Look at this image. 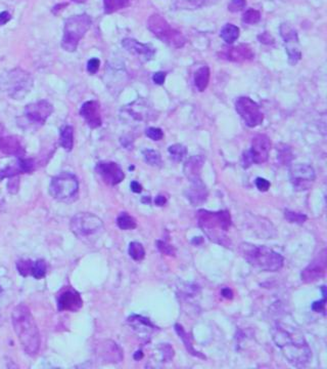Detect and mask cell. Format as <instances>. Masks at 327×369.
Masks as SVG:
<instances>
[{
    "instance_id": "40",
    "label": "cell",
    "mask_w": 327,
    "mask_h": 369,
    "mask_svg": "<svg viewBox=\"0 0 327 369\" xmlns=\"http://www.w3.org/2000/svg\"><path fill=\"white\" fill-rule=\"evenodd\" d=\"M322 293H323V298L321 300L314 301L312 304V310L316 313H324L325 312V303H326V287L323 286L321 287Z\"/></svg>"
},
{
    "instance_id": "39",
    "label": "cell",
    "mask_w": 327,
    "mask_h": 369,
    "mask_svg": "<svg viewBox=\"0 0 327 369\" xmlns=\"http://www.w3.org/2000/svg\"><path fill=\"white\" fill-rule=\"evenodd\" d=\"M32 265H33L32 261H20L16 263V268H18L19 273L26 277L29 274H31Z\"/></svg>"
},
{
    "instance_id": "10",
    "label": "cell",
    "mask_w": 327,
    "mask_h": 369,
    "mask_svg": "<svg viewBox=\"0 0 327 369\" xmlns=\"http://www.w3.org/2000/svg\"><path fill=\"white\" fill-rule=\"evenodd\" d=\"M71 228L78 237L85 238L99 233L103 229V223L95 214L81 212L73 217Z\"/></svg>"
},
{
    "instance_id": "7",
    "label": "cell",
    "mask_w": 327,
    "mask_h": 369,
    "mask_svg": "<svg viewBox=\"0 0 327 369\" xmlns=\"http://www.w3.org/2000/svg\"><path fill=\"white\" fill-rule=\"evenodd\" d=\"M147 28L154 36H157L170 47L181 48L186 43V39L181 34V32L172 28L159 13H153L149 16Z\"/></svg>"
},
{
    "instance_id": "26",
    "label": "cell",
    "mask_w": 327,
    "mask_h": 369,
    "mask_svg": "<svg viewBox=\"0 0 327 369\" xmlns=\"http://www.w3.org/2000/svg\"><path fill=\"white\" fill-rule=\"evenodd\" d=\"M128 323L139 334H149L156 327L149 321V319L139 315H132L128 318Z\"/></svg>"
},
{
    "instance_id": "49",
    "label": "cell",
    "mask_w": 327,
    "mask_h": 369,
    "mask_svg": "<svg viewBox=\"0 0 327 369\" xmlns=\"http://www.w3.org/2000/svg\"><path fill=\"white\" fill-rule=\"evenodd\" d=\"M11 19V15L7 11L0 12V26H3L6 23H8Z\"/></svg>"
},
{
    "instance_id": "11",
    "label": "cell",
    "mask_w": 327,
    "mask_h": 369,
    "mask_svg": "<svg viewBox=\"0 0 327 369\" xmlns=\"http://www.w3.org/2000/svg\"><path fill=\"white\" fill-rule=\"evenodd\" d=\"M289 179L294 189L298 192H303L311 189L316 180V174L311 165L297 163L290 166Z\"/></svg>"
},
{
    "instance_id": "38",
    "label": "cell",
    "mask_w": 327,
    "mask_h": 369,
    "mask_svg": "<svg viewBox=\"0 0 327 369\" xmlns=\"http://www.w3.org/2000/svg\"><path fill=\"white\" fill-rule=\"evenodd\" d=\"M284 216L289 223H294V224L302 225L307 221V215L306 214L295 212V211H290V210H285L284 211Z\"/></svg>"
},
{
    "instance_id": "1",
    "label": "cell",
    "mask_w": 327,
    "mask_h": 369,
    "mask_svg": "<svg viewBox=\"0 0 327 369\" xmlns=\"http://www.w3.org/2000/svg\"><path fill=\"white\" fill-rule=\"evenodd\" d=\"M271 333L273 342L291 365L305 366L311 360V349L299 329L278 322L273 326Z\"/></svg>"
},
{
    "instance_id": "3",
    "label": "cell",
    "mask_w": 327,
    "mask_h": 369,
    "mask_svg": "<svg viewBox=\"0 0 327 369\" xmlns=\"http://www.w3.org/2000/svg\"><path fill=\"white\" fill-rule=\"evenodd\" d=\"M197 224L211 241L228 247L227 233L231 226V215L227 210L197 211Z\"/></svg>"
},
{
    "instance_id": "36",
    "label": "cell",
    "mask_w": 327,
    "mask_h": 369,
    "mask_svg": "<svg viewBox=\"0 0 327 369\" xmlns=\"http://www.w3.org/2000/svg\"><path fill=\"white\" fill-rule=\"evenodd\" d=\"M31 275L38 280L42 279L46 275V264L43 260H39L33 263Z\"/></svg>"
},
{
    "instance_id": "27",
    "label": "cell",
    "mask_w": 327,
    "mask_h": 369,
    "mask_svg": "<svg viewBox=\"0 0 327 369\" xmlns=\"http://www.w3.org/2000/svg\"><path fill=\"white\" fill-rule=\"evenodd\" d=\"M210 69L209 67L202 66L195 73V85L199 92H203L209 86L210 82Z\"/></svg>"
},
{
    "instance_id": "33",
    "label": "cell",
    "mask_w": 327,
    "mask_h": 369,
    "mask_svg": "<svg viewBox=\"0 0 327 369\" xmlns=\"http://www.w3.org/2000/svg\"><path fill=\"white\" fill-rule=\"evenodd\" d=\"M128 254L129 256L136 262H140L145 257V250L141 243L133 241L129 244L128 248Z\"/></svg>"
},
{
    "instance_id": "55",
    "label": "cell",
    "mask_w": 327,
    "mask_h": 369,
    "mask_svg": "<svg viewBox=\"0 0 327 369\" xmlns=\"http://www.w3.org/2000/svg\"><path fill=\"white\" fill-rule=\"evenodd\" d=\"M71 1L76 2V3H84L85 1H87V0H71Z\"/></svg>"
},
{
    "instance_id": "14",
    "label": "cell",
    "mask_w": 327,
    "mask_h": 369,
    "mask_svg": "<svg viewBox=\"0 0 327 369\" xmlns=\"http://www.w3.org/2000/svg\"><path fill=\"white\" fill-rule=\"evenodd\" d=\"M54 111V107L47 100H39L26 106L25 116L32 124L42 125Z\"/></svg>"
},
{
    "instance_id": "6",
    "label": "cell",
    "mask_w": 327,
    "mask_h": 369,
    "mask_svg": "<svg viewBox=\"0 0 327 369\" xmlns=\"http://www.w3.org/2000/svg\"><path fill=\"white\" fill-rule=\"evenodd\" d=\"M91 19L87 14L74 15L65 23L62 47L65 52L73 53L77 49L80 40L91 27Z\"/></svg>"
},
{
    "instance_id": "44",
    "label": "cell",
    "mask_w": 327,
    "mask_h": 369,
    "mask_svg": "<svg viewBox=\"0 0 327 369\" xmlns=\"http://www.w3.org/2000/svg\"><path fill=\"white\" fill-rule=\"evenodd\" d=\"M247 5L246 0H231L228 4V9L231 12H238L243 10Z\"/></svg>"
},
{
    "instance_id": "29",
    "label": "cell",
    "mask_w": 327,
    "mask_h": 369,
    "mask_svg": "<svg viewBox=\"0 0 327 369\" xmlns=\"http://www.w3.org/2000/svg\"><path fill=\"white\" fill-rule=\"evenodd\" d=\"M239 34H240V30L237 26L233 24H226L224 27L222 28L220 36L226 43L232 44L238 39Z\"/></svg>"
},
{
    "instance_id": "37",
    "label": "cell",
    "mask_w": 327,
    "mask_h": 369,
    "mask_svg": "<svg viewBox=\"0 0 327 369\" xmlns=\"http://www.w3.org/2000/svg\"><path fill=\"white\" fill-rule=\"evenodd\" d=\"M260 20H261V13H260V11L257 10V9H254V8L248 9L243 14V22L245 24L254 25V24L259 23Z\"/></svg>"
},
{
    "instance_id": "30",
    "label": "cell",
    "mask_w": 327,
    "mask_h": 369,
    "mask_svg": "<svg viewBox=\"0 0 327 369\" xmlns=\"http://www.w3.org/2000/svg\"><path fill=\"white\" fill-rule=\"evenodd\" d=\"M175 330L177 332V334L179 335V338L182 340V342L184 343V346L186 348V350L188 351V353H191L192 355L196 356V357H199V358H204L199 352L196 351V349L194 348L193 346V343H192V340L191 338H189V335L185 332V330L183 329V327L179 324H175Z\"/></svg>"
},
{
    "instance_id": "2",
    "label": "cell",
    "mask_w": 327,
    "mask_h": 369,
    "mask_svg": "<svg viewBox=\"0 0 327 369\" xmlns=\"http://www.w3.org/2000/svg\"><path fill=\"white\" fill-rule=\"evenodd\" d=\"M11 321L24 351L30 356L37 355L41 339L38 326L30 309L25 305L16 306L11 313Z\"/></svg>"
},
{
    "instance_id": "9",
    "label": "cell",
    "mask_w": 327,
    "mask_h": 369,
    "mask_svg": "<svg viewBox=\"0 0 327 369\" xmlns=\"http://www.w3.org/2000/svg\"><path fill=\"white\" fill-rule=\"evenodd\" d=\"M271 150L270 139L265 135H257L253 138L251 150L246 152L243 156V166L245 169L253 164H262L265 163L269 158V153Z\"/></svg>"
},
{
    "instance_id": "18",
    "label": "cell",
    "mask_w": 327,
    "mask_h": 369,
    "mask_svg": "<svg viewBox=\"0 0 327 369\" xmlns=\"http://www.w3.org/2000/svg\"><path fill=\"white\" fill-rule=\"evenodd\" d=\"M83 306V300L78 291L70 287L58 297V309L61 312H77Z\"/></svg>"
},
{
    "instance_id": "19",
    "label": "cell",
    "mask_w": 327,
    "mask_h": 369,
    "mask_svg": "<svg viewBox=\"0 0 327 369\" xmlns=\"http://www.w3.org/2000/svg\"><path fill=\"white\" fill-rule=\"evenodd\" d=\"M80 115L83 117L86 124L91 128H97L101 125V113L100 106L96 100H88L82 105Z\"/></svg>"
},
{
    "instance_id": "5",
    "label": "cell",
    "mask_w": 327,
    "mask_h": 369,
    "mask_svg": "<svg viewBox=\"0 0 327 369\" xmlns=\"http://www.w3.org/2000/svg\"><path fill=\"white\" fill-rule=\"evenodd\" d=\"M33 88V78L23 69L15 68L0 75V90L13 99H23Z\"/></svg>"
},
{
    "instance_id": "35",
    "label": "cell",
    "mask_w": 327,
    "mask_h": 369,
    "mask_svg": "<svg viewBox=\"0 0 327 369\" xmlns=\"http://www.w3.org/2000/svg\"><path fill=\"white\" fill-rule=\"evenodd\" d=\"M142 154H143L144 161L147 164H149L151 166H159V165H161L162 158H161L160 153L157 152V151L150 150V149H146V150L143 151Z\"/></svg>"
},
{
    "instance_id": "41",
    "label": "cell",
    "mask_w": 327,
    "mask_h": 369,
    "mask_svg": "<svg viewBox=\"0 0 327 369\" xmlns=\"http://www.w3.org/2000/svg\"><path fill=\"white\" fill-rule=\"evenodd\" d=\"M145 135L152 141H161L164 137V132L159 127H148L145 131Z\"/></svg>"
},
{
    "instance_id": "32",
    "label": "cell",
    "mask_w": 327,
    "mask_h": 369,
    "mask_svg": "<svg viewBox=\"0 0 327 369\" xmlns=\"http://www.w3.org/2000/svg\"><path fill=\"white\" fill-rule=\"evenodd\" d=\"M117 225L121 230H133L137 226L134 217L127 212H122L118 216Z\"/></svg>"
},
{
    "instance_id": "46",
    "label": "cell",
    "mask_w": 327,
    "mask_h": 369,
    "mask_svg": "<svg viewBox=\"0 0 327 369\" xmlns=\"http://www.w3.org/2000/svg\"><path fill=\"white\" fill-rule=\"evenodd\" d=\"M99 66H100V61L98 59L96 58L90 59L87 63V70L90 74H95L99 69Z\"/></svg>"
},
{
    "instance_id": "34",
    "label": "cell",
    "mask_w": 327,
    "mask_h": 369,
    "mask_svg": "<svg viewBox=\"0 0 327 369\" xmlns=\"http://www.w3.org/2000/svg\"><path fill=\"white\" fill-rule=\"evenodd\" d=\"M168 152L172 159H174L175 161H181L185 157L187 150L183 145L175 144L168 148Z\"/></svg>"
},
{
    "instance_id": "15",
    "label": "cell",
    "mask_w": 327,
    "mask_h": 369,
    "mask_svg": "<svg viewBox=\"0 0 327 369\" xmlns=\"http://www.w3.org/2000/svg\"><path fill=\"white\" fill-rule=\"evenodd\" d=\"M218 57L229 62L244 63L252 61L255 58V54L249 45L239 44L235 46H223L218 52Z\"/></svg>"
},
{
    "instance_id": "8",
    "label": "cell",
    "mask_w": 327,
    "mask_h": 369,
    "mask_svg": "<svg viewBox=\"0 0 327 369\" xmlns=\"http://www.w3.org/2000/svg\"><path fill=\"white\" fill-rule=\"evenodd\" d=\"M79 182L78 179L68 173H63L51 180L49 186V193L56 199L65 200L71 198L78 193Z\"/></svg>"
},
{
    "instance_id": "23",
    "label": "cell",
    "mask_w": 327,
    "mask_h": 369,
    "mask_svg": "<svg viewBox=\"0 0 327 369\" xmlns=\"http://www.w3.org/2000/svg\"><path fill=\"white\" fill-rule=\"evenodd\" d=\"M185 195L193 205H199L202 204L208 198V190H206L205 184L199 179L192 182L191 187L187 189Z\"/></svg>"
},
{
    "instance_id": "12",
    "label": "cell",
    "mask_w": 327,
    "mask_h": 369,
    "mask_svg": "<svg viewBox=\"0 0 327 369\" xmlns=\"http://www.w3.org/2000/svg\"><path fill=\"white\" fill-rule=\"evenodd\" d=\"M235 109L249 127L260 125L264 120V115L261 112L259 105L248 96L237 98Z\"/></svg>"
},
{
    "instance_id": "16",
    "label": "cell",
    "mask_w": 327,
    "mask_h": 369,
    "mask_svg": "<svg viewBox=\"0 0 327 369\" xmlns=\"http://www.w3.org/2000/svg\"><path fill=\"white\" fill-rule=\"evenodd\" d=\"M95 171L100 176L102 181L110 184V186H116L125 179L122 169L116 162H99L95 167Z\"/></svg>"
},
{
    "instance_id": "31",
    "label": "cell",
    "mask_w": 327,
    "mask_h": 369,
    "mask_svg": "<svg viewBox=\"0 0 327 369\" xmlns=\"http://www.w3.org/2000/svg\"><path fill=\"white\" fill-rule=\"evenodd\" d=\"M129 5L130 0H103V8L106 13H113Z\"/></svg>"
},
{
    "instance_id": "52",
    "label": "cell",
    "mask_w": 327,
    "mask_h": 369,
    "mask_svg": "<svg viewBox=\"0 0 327 369\" xmlns=\"http://www.w3.org/2000/svg\"><path fill=\"white\" fill-rule=\"evenodd\" d=\"M166 203H167V199L163 195H159L156 197V199H154V204H156L157 206H164Z\"/></svg>"
},
{
    "instance_id": "17",
    "label": "cell",
    "mask_w": 327,
    "mask_h": 369,
    "mask_svg": "<svg viewBox=\"0 0 327 369\" xmlns=\"http://www.w3.org/2000/svg\"><path fill=\"white\" fill-rule=\"evenodd\" d=\"M326 249H323L318 257L302 272L301 278L305 283L315 282L322 278L326 272Z\"/></svg>"
},
{
    "instance_id": "53",
    "label": "cell",
    "mask_w": 327,
    "mask_h": 369,
    "mask_svg": "<svg viewBox=\"0 0 327 369\" xmlns=\"http://www.w3.org/2000/svg\"><path fill=\"white\" fill-rule=\"evenodd\" d=\"M222 294L226 298H232V291L229 288H225L222 290Z\"/></svg>"
},
{
    "instance_id": "42",
    "label": "cell",
    "mask_w": 327,
    "mask_h": 369,
    "mask_svg": "<svg viewBox=\"0 0 327 369\" xmlns=\"http://www.w3.org/2000/svg\"><path fill=\"white\" fill-rule=\"evenodd\" d=\"M180 6L187 8V9H196L200 7L203 3L204 0H179Z\"/></svg>"
},
{
    "instance_id": "48",
    "label": "cell",
    "mask_w": 327,
    "mask_h": 369,
    "mask_svg": "<svg viewBox=\"0 0 327 369\" xmlns=\"http://www.w3.org/2000/svg\"><path fill=\"white\" fill-rule=\"evenodd\" d=\"M166 80V73L165 72H157L152 75V81L158 86L164 85Z\"/></svg>"
},
{
    "instance_id": "22",
    "label": "cell",
    "mask_w": 327,
    "mask_h": 369,
    "mask_svg": "<svg viewBox=\"0 0 327 369\" xmlns=\"http://www.w3.org/2000/svg\"><path fill=\"white\" fill-rule=\"evenodd\" d=\"M121 115L126 116L135 121H144L148 119V116H150L149 107L141 99L136 100V102L125 106L121 110Z\"/></svg>"
},
{
    "instance_id": "45",
    "label": "cell",
    "mask_w": 327,
    "mask_h": 369,
    "mask_svg": "<svg viewBox=\"0 0 327 369\" xmlns=\"http://www.w3.org/2000/svg\"><path fill=\"white\" fill-rule=\"evenodd\" d=\"M270 186L271 184L269 181H267L266 179H263V178H258L256 180V187L259 189V191L261 192H266L270 189Z\"/></svg>"
},
{
    "instance_id": "4",
    "label": "cell",
    "mask_w": 327,
    "mask_h": 369,
    "mask_svg": "<svg viewBox=\"0 0 327 369\" xmlns=\"http://www.w3.org/2000/svg\"><path fill=\"white\" fill-rule=\"evenodd\" d=\"M239 253L251 266L264 272H278L284 264L281 255L264 245L242 243Z\"/></svg>"
},
{
    "instance_id": "50",
    "label": "cell",
    "mask_w": 327,
    "mask_h": 369,
    "mask_svg": "<svg viewBox=\"0 0 327 369\" xmlns=\"http://www.w3.org/2000/svg\"><path fill=\"white\" fill-rule=\"evenodd\" d=\"M258 38H259L260 42L262 43H266V44H272L274 42V39L268 34V33H263L262 35H259L258 36Z\"/></svg>"
},
{
    "instance_id": "54",
    "label": "cell",
    "mask_w": 327,
    "mask_h": 369,
    "mask_svg": "<svg viewBox=\"0 0 327 369\" xmlns=\"http://www.w3.org/2000/svg\"><path fill=\"white\" fill-rule=\"evenodd\" d=\"M142 357H143V354H142L141 351H137L136 353L134 354V359L135 360H140Z\"/></svg>"
},
{
    "instance_id": "20",
    "label": "cell",
    "mask_w": 327,
    "mask_h": 369,
    "mask_svg": "<svg viewBox=\"0 0 327 369\" xmlns=\"http://www.w3.org/2000/svg\"><path fill=\"white\" fill-rule=\"evenodd\" d=\"M0 151L5 155L23 157L25 155V146L22 139L16 136L0 137Z\"/></svg>"
},
{
    "instance_id": "28",
    "label": "cell",
    "mask_w": 327,
    "mask_h": 369,
    "mask_svg": "<svg viewBox=\"0 0 327 369\" xmlns=\"http://www.w3.org/2000/svg\"><path fill=\"white\" fill-rule=\"evenodd\" d=\"M60 142L65 151H72L74 146V129L72 126L65 125L61 129Z\"/></svg>"
},
{
    "instance_id": "47",
    "label": "cell",
    "mask_w": 327,
    "mask_h": 369,
    "mask_svg": "<svg viewBox=\"0 0 327 369\" xmlns=\"http://www.w3.org/2000/svg\"><path fill=\"white\" fill-rule=\"evenodd\" d=\"M10 181L8 182V184H7V189L9 192H11L12 190V193H16L18 192V189H19V180L18 178L15 177H12V178H9Z\"/></svg>"
},
{
    "instance_id": "13",
    "label": "cell",
    "mask_w": 327,
    "mask_h": 369,
    "mask_svg": "<svg viewBox=\"0 0 327 369\" xmlns=\"http://www.w3.org/2000/svg\"><path fill=\"white\" fill-rule=\"evenodd\" d=\"M280 35L284 40L289 63L291 65H296L302 58L297 31L288 24H282L280 26Z\"/></svg>"
},
{
    "instance_id": "25",
    "label": "cell",
    "mask_w": 327,
    "mask_h": 369,
    "mask_svg": "<svg viewBox=\"0 0 327 369\" xmlns=\"http://www.w3.org/2000/svg\"><path fill=\"white\" fill-rule=\"evenodd\" d=\"M99 354L108 362L118 363V362H121L123 359L122 350L120 349V347L116 343L112 341H107L102 344L100 351H99Z\"/></svg>"
},
{
    "instance_id": "51",
    "label": "cell",
    "mask_w": 327,
    "mask_h": 369,
    "mask_svg": "<svg viewBox=\"0 0 327 369\" xmlns=\"http://www.w3.org/2000/svg\"><path fill=\"white\" fill-rule=\"evenodd\" d=\"M130 188H131V190H132L134 193H140V192L142 191L141 184H140L138 182H136V181H134V182L131 183Z\"/></svg>"
},
{
    "instance_id": "21",
    "label": "cell",
    "mask_w": 327,
    "mask_h": 369,
    "mask_svg": "<svg viewBox=\"0 0 327 369\" xmlns=\"http://www.w3.org/2000/svg\"><path fill=\"white\" fill-rule=\"evenodd\" d=\"M122 45L128 53L137 57H142L147 61L151 60L156 54V49L151 45L141 43L132 38H125L122 41Z\"/></svg>"
},
{
    "instance_id": "24",
    "label": "cell",
    "mask_w": 327,
    "mask_h": 369,
    "mask_svg": "<svg viewBox=\"0 0 327 369\" xmlns=\"http://www.w3.org/2000/svg\"><path fill=\"white\" fill-rule=\"evenodd\" d=\"M203 163L204 159L202 156H192L185 162L183 167V173L185 177L191 182L199 180Z\"/></svg>"
},
{
    "instance_id": "43",
    "label": "cell",
    "mask_w": 327,
    "mask_h": 369,
    "mask_svg": "<svg viewBox=\"0 0 327 369\" xmlns=\"http://www.w3.org/2000/svg\"><path fill=\"white\" fill-rule=\"evenodd\" d=\"M157 246H158V249L161 251V253L163 255H167V256H175V249L174 247L168 244L167 242L165 241H162V240H158L157 241Z\"/></svg>"
}]
</instances>
